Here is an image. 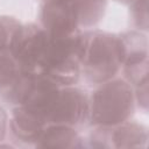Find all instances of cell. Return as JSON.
I'll return each mask as SVG.
<instances>
[{
	"instance_id": "8fae6325",
	"label": "cell",
	"mask_w": 149,
	"mask_h": 149,
	"mask_svg": "<svg viewBox=\"0 0 149 149\" xmlns=\"http://www.w3.org/2000/svg\"><path fill=\"white\" fill-rule=\"evenodd\" d=\"M21 70L9 52L0 54V91L8 87L20 74Z\"/></svg>"
},
{
	"instance_id": "52a82bcc",
	"label": "cell",
	"mask_w": 149,
	"mask_h": 149,
	"mask_svg": "<svg viewBox=\"0 0 149 149\" xmlns=\"http://www.w3.org/2000/svg\"><path fill=\"white\" fill-rule=\"evenodd\" d=\"M9 129L13 136L28 144H35L48 125L45 119L26 106H15L9 118Z\"/></svg>"
},
{
	"instance_id": "277c9868",
	"label": "cell",
	"mask_w": 149,
	"mask_h": 149,
	"mask_svg": "<svg viewBox=\"0 0 149 149\" xmlns=\"http://www.w3.org/2000/svg\"><path fill=\"white\" fill-rule=\"evenodd\" d=\"M49 35L36 23L21 24L16 30L8 52L23 72L40 73L49 43Z\"/></svg>"
},
{
	"instance_id": "4fadbf2b",
	"label": "cell",
	"mask_w": 149,
	"mask_h": 149,
	"mask_svg": "<svg viewBox=\"0 0 149 149\" xmlns=\"http://www.w3.org/2000/svg\"><path fill=\"white\" fill-rule=\"evenodd\" d=\"M130 17L137 30H148V0H134L130 3Z\"/></svg>"
},
{
	"instance_id": "6da1fadb",
	"label": "cell",
	"mask_w": 149,
	"mask_h": 149,
	"mask_svg": "<svg viewBox=\"0 0 149 149\" xmlns=\"http://www.w3.org/2000/svg\"><path fill=\"white\" fill-rule=\"evenodd\" d=\"M125 58L121 38L116 34L91 30L83 33L80 72L94 85L115 78Z\"/></svg>"
},
{
	"instance_id": "5b68a950",
	"label": "cell",
	"mask_w": 149,
	"mask_h": 149,
	"mask_svg": "<svg viewBox=\"0 0 149 149\" xmlns=\"http://www.w3.org/2000/svg\"><path fill=\"white\" fill-rule=\"evenodd\" d=\"M88 97L79 87L61 86L47 114V123L83 126L88 121Z\"/></svg>"
},
{
	"instance_id": "7a4b0ae2",
	"label": "cell",
	"mask_w": 149,
	"mask_h": 149,
	"mask_svg": "<svg viewBox=\"0 0 149 149\" xmlns=\"http://www.w3.org/2000/svg\"><path fill=\"white\" fill-rule=\"evenodd\" d=\"M88 120L93 126L113 127L128 121L134 114L133 86L122 78L99 84L88 97Z\"/></svg>"
},
{
	"instance_id": "ba28073f",
	"label": "cell",
	"mask_w": 149,
	"mask_h": 149,
	"mask_svg": "<svg viewBox=\"0 0 149 149\" xmlns=\"http://www.w3.org/2000/svg\"><path fill=\"white\" fill-rule=\"evenodd\" d=\"M35 146L37 148H81L84 141L74 127L48 123Z\"/></svg>"
},
{
	"instance_id": "5bb4252c",
	"label": "cell",
	"mask_w": 149,
	"mask_h": 149,
	"mask_svg": "<svg viewBox=\"0 0 149 149\" xmlns=\"http://www.w3.org/2000/svg\"><path fill=\"white\" fill-rule=\"evenodd\" d=\"M133 90L135 104H137V106L146 112L148 109V79L134 86Z\"/></svg>"
},
{
	"instance_id": "3957f363",
	"label": "cell",
	"mask_w": 149,
	"mask_h": 149,
	"mask_svg": "<svg viewBox=\"0 0 149 149\" xmlns=\"http://www.w3.org/2000/svg\"><path fill=\"white\" fill-rule=\"evenodd\" d=\"M81 50L83 33L76 31L74 34L58 37L50 36L40 73L59 86L77 84L81 76Z\"/></svg>"
},
{
	"instance_id": "2e32d148",
	"label": "cell",
	"mask_w": 149,
	"mask_h": 149,
	"mask_svg": "<svg viewBox=\"0 0 149 149\" xmlns=\"http://www.w3.org/2000/svg\"><path fill=\"white\" fill-rule=\"evenodd\" d=\"M116 1H119V2H121V3H125V5H130L134 0H116Z\"/></svg>"
},
{
	"instance_id": "8992f818",
	"label": "cell",
	"mask_w": 149,
	"mask_h": 149,
	"mask_svg": "<svg viewBox=\"0 0 149 149\" xmlns=\"http://www.w3.org/2000/svg\"><path fill=\"white\" fill-rule=\"evenodd\" d=\"M40 19L41 27L50 36H68L78 31V14L72 0H43Z\"/></svg>"
},
{
	"instance_id": "9c48e42d",
	"label": "cell",
	"mask_w": 149,
	"mask_h": 149,
	"mask_svg": "<svg viewBox=\"0 0 149 149\" xmlns=\"http://www.w3.org/2000/svg\"><path fill=\"white\" fill-rule=\"evenodd\" d=\"M148 142V129L135 121H125L109 127L111 148H144Z\"/></svg>"
},
{
	"instance_id": "9a60e30c",
	"label": "cell",
	"mask_w": 149,
	"mask_h": 149,
	"mask_svg": "<svg viewBox=\"0 0 149 149\" xmlns=\"http://www.w3.org/2000/svg\"><path fill=\"white\" fill-rule=\"evenodd\" d=\"M8 115L6 111L0 106V142L5 140L6 133H7V127H8Z\"/></svg>"
},
{
	"instance_id": "7c38bea8",
	"label": "cell",
	"mask_w": 149,
	"mask_h": 149,
	"mask_svg": "<svg viewBox=\"0 0 149 149\" xmlns=\"http://www.w3.org/2000/svg\"><path fill=\"white\" fill-rule=\"evenodd\" d=\"M21 23L13 16H0V54L8 52L12 40Z\"/></svg>"
},
{
	"instance_id": "30bf717a",
	"label": "cell",
	"mask_w": 149,
	"mask_h": 149,
	"mask_svg": "<svg viewBox=\"0 0 149 149\" xmlns=\"http://www.w3.org/2000/svg\"><path fill=\"white\" fill-rule=\"evenodd\" d=\"M74 2L79 27L90 28L95 26L104 16L107 0H72Z\"/></svg>"
}]
</instances>
